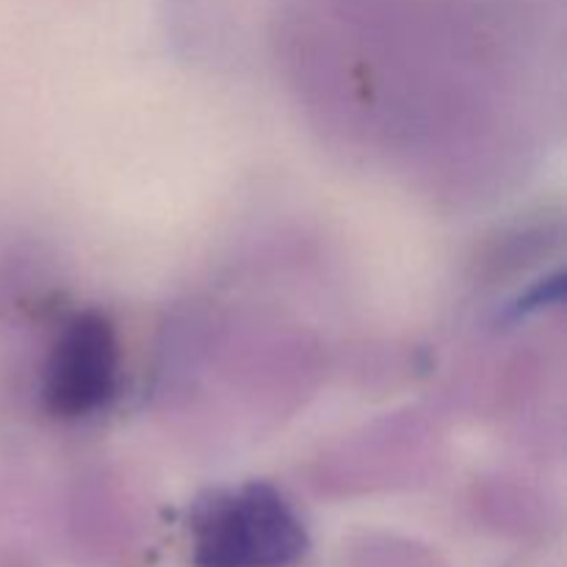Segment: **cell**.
Instances as JSON below:
<instances>
[{
    "label": "cell",
    "instance_id": "cell-1",
    "mask_svg": "<svg viewBox=\"0 0 567 567\" xmlns=\"http://www.w3.org/2000/svg\"><path fill=\"white\" fill-rule=\"evenodd\" d=\"M308 548L291 504L269 485L210 493L192 515L197 567H288Z\"/></svg>",
    "mask_w": 567,
    "mask_h": 567
},
{
    "label": "cell",
    "instance_id": "cell-2",
    "mask_svg": "<svg viewBox=\"0 0 567 567\" xmlns=\"http://www.w3.org/2000/svg\"><path fill=\"white\" fill-rule=\"evenodd\" d=\"M120 388V341L103 313H75L55 338L44 365L42 399L55 419H86Z\"/></svg>",
    "mask_w": 567,
    "mask_h": 567
}]
</instances>
